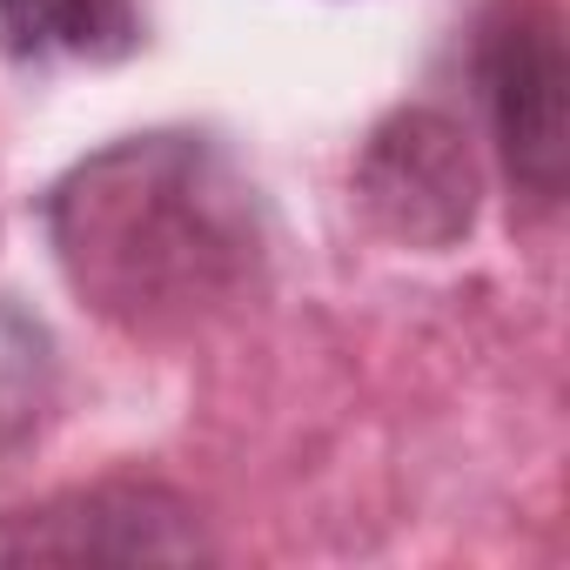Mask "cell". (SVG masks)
Listing matches in <instances>:
<instances>
[{
    "label": "cell",
    "instance_id": "6da1fadb",
    "mask_svg": "<svg viewBox=\"0 0 570 570\" xmlns=\"http://www.w3.org/2000/svg\"><path fill=\"white\" fill-rule=\"evenodd\" d=\"M41 228L75 303L135 343L215 330L268 275L262 188L195 128H148L81 155L48 188Z\"/></svg>",
    "mask_w": 570,
    "mask_h": 570
},
{
    "label": "cell",
    "instance_id": "7a4b0ae2",
    "mask_svg": "<svg viewBox=\"0 0 570 570\" xmlns=\"http://www.w3.org/2000/svg\"><path fill=\"white\" fill-rule=\"evenodd\" d=\"M476 101L497 141L510 202L530 215L563 208L570 181V48L550 0H490L470 41Z\"/></svg>",
    "mask_w": 570,
    "mask_h": 570
},
{
    "label": "cell",
    "instance_id": "3957f363",
    "mask_svg": "<svg viewBox=\"0 0 570 570\" xmlns=\"http://www.w3.org/2000/svg\"><path fill=\"white\" fill-rule=\"evenodd\" d=\"M350 195L370 215L376 235L396 248L443 255L476 228L483 168L470 148V128L443 108H396L370 128L350 168Z\"/></svg>",
    "mask_w": 570,
    "mask_h": 570
},
{
    "label": "cell",
    "instance_id": "277c9868",
    "mask_svg": "<svg viewBox=\"0 0 570 570\" xmlns=\"http://www.w3.org/2000/svg\"><path fill=\"white\" fill-rule=\"evenodd\" d=\"M202 510L155 476L55 490L0 517V563H208Z\"/></svg>",
    "mask_w": 570,
    "mask_h": 570
},
{
    "label": "cell",
    "instance_id": "5b68a950",
    "mask_svg": "<svg viewBox=\"0 0 570 570\" xmlns=\"http://www.w3.org/2000/svg\"><path fill=\"white\" fill-rule=\"evenodd\" d=\"M141 48L135 0H0V55L55 68V61H128Z\"/></svg>",
    "mask_w": 570,
    "mask_h": 570
},
{
    "label": "cell",
    "instance_id": "8992f818",
    "mask_svg": "<svg viewBox=\"0 0 570 570\" xmlns=\"http://www.w3.org/2000/svg\"><path fill=\"white\" fill-rule=\"evenodd\" d=\"M55 403V343L35 316L0 309V450L41 430Z\"/></svg>",
    "mask_w": 570,
    "mask_h": 570
}]
</instances>
